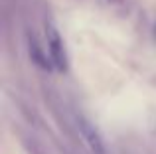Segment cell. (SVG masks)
I'll use <instances>...</instances> for the list:
<instances>
[{"label": "cell", "mask_w": 156, "mask_h": 154, "mask_svg": "<svg viewBox=\"0 0 156 154\" xmlns=\"http://www.w3.org/2000/svg\"><path fill=\"white\" fill-rule=\"evenodd\" d=\"M46 36H48V51H50V59L53 63V67L59 71L67 69V55H65V47H63V40H61L59 32L48 24L46 26Z\"/></svg>", "instance_id": "obj_1"}, {"label": "cell", "mask_w": 156, "mask_h": 154, "mask_svg": "<svg viewBox=\"0 0 156 154\" xmlns=\"http://www.w3.org/2000/svg\"><path fill=\"white\" fill-rule=\"evenodd\" d=\"M77 127H79V135L83 136V140L89 146L91 154H107L103 138H101V135L97 132V128L89 123V119H85L83 115H77Z\"/></svg>", "instance_id": "obj_2"}, {"label": "cell", "mask_w": 156, "mask_h": 154, "mask_svg": "<svg viewBox=\"0 0 156 154\" xmlns=\"http://www.w3.org/2000/svg\"><path fill=\"white\" fill-rule=\"evenodd\" d=\"M30 55H32V61H34L36 65H40L42 69H50V67L53 65V63H50V61H48V58L44 55L42 47L38 46V42H36L34 38L30 40Z\"/></svg>", "instance_id": "obj_3"}]
</instances>
